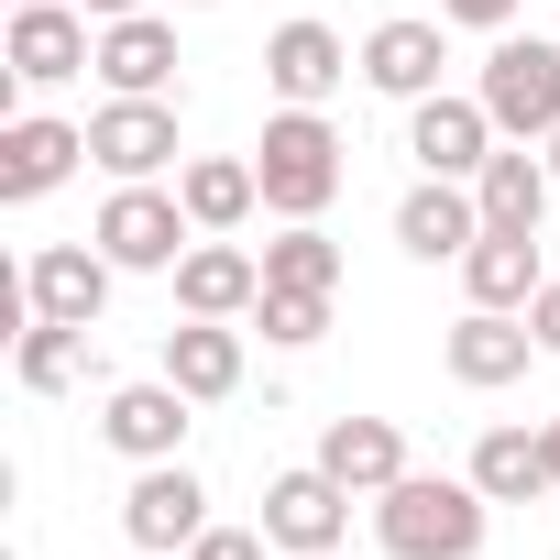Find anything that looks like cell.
I'll use <instances>...</instances> for the list:
<instances>
[{
    "label": "cell",
    "instance_id": "obj_35",
    "mask_svg": "<svg viewBox=\"0 0 560 560\" xmlns=\"http://www.w3.org/2000/svg\"><path fill=\"white\" fill-rule=\"evenodd\" d=\"M12 12H34V0H12Z\"/></svg>",
    "mask_w": 560,
    "mask_h": 560
},
{
    "label": "cell",
    "instance_id": "obj_16",
    "mask_svg": "<svg viewBox=\"0 0 560 560\" xmlns=\"http://www.w3.org/2000/svg\"><path fill=\"white\" fill-rule=\"evenodd\" d=\"M396 242H407L418 264H462V253L483 242V198H472L462 176H418V187L396 198Z\"/></svg>",
    "mask_w": 560,
    "mask_h": 560
},
{
    "label": "cell",
    "instance_id": "obj_3",
    "mask_svg": "<svg viewBox=\"0 0 560 560\" xmlns=\"http://www.w3.org/2000/svg\"><path fill=\"white\" fill-rule=\"evenodd\" d=\"M472 100L494 110L505 143H549V132H560V45H549V34H494Z\"/></svg>",
    "mask_w": 560,
    "mask_h": 560
},
{
    "label": "cell",
    "instance_id": "obj_28",
    "mask_svg": "<svg viewBox=\"0 0 560 560\" xmlns=\"http://www.w3.org/2000/svg\"><path fill=\"white\" fill-rule=\"evenodd\" d=\"M264 549H275L264 527H198V549H187V560H264Z\"/></svg>",
    "mask_w": 560,
    "mask_h": 560
},
{
    "label": "cell",
    "instance_id": "obj_1",
    "mask_svg": "<svg viewBox=\"0 0 560 560\" xmlns=\"http://www.w3.org/2000/svg\"><path fill=\"white\" fill-rule=\"evenodd\" d=\"M483 483L472 472H407V483H385L374 494V538L396 549V560H472L483 549Z\"/></svg>",
    "mask_w": 560,
    "mask_h": 560
},
{
    "label": "cell",
    "instance_id": "obj_18",
    "mask_svg": "<svg viewBox=\"0 0 560 560\" xmlns=\"http://www.w3.org/2000/svg\"><path fill=\"white\" fill-rule=\"evenodd\" d=\"M100 78H110V100H165L176 89V23H154V12L100 23Z\"/></svg>",
    "mask_w": 560,
    "mask_h": 560
},
{
    "label": "cell",
    "instance_id": "obj_12",
    "mask_svg": "<svg viewBox=\"0 0 560 560\" xmlns=\"http://www.w3.org/2000/svg\"><path fill=\"white\" fill-rule=\"evenodd\" d=\"M264 308V253H242L231 231H198L176 264V319H253Z\"/></svg>",
    "mask_w": 560,
    "mask_h": 560
},
{
    "label": "cell",
    "instance_id": "obj_36",
    "mask_svg": "<svg viewBox=\"0 0 560 560\" xmlns=\"http://www.w3.org/2000/svg\"><path fill=\"white\" fill-rule=\"evenodd\" d=\"M187 12H209V0H187Z\"/></svg>",
    "mask_w": 560,
    "mask_h": 560
},
{
    "label": "cell",
    "instance_id": "obj_19",
    "mask_svg": "<svg viewBox=\"0 0 560 560\" xmlns=\"http://www.w3.org/2000/svg\"><path fill=\"white\" fill-rule=\"evenodd\" d=\"M549 154H527V143H494L483 154V176H472V198H483V231H538L549 220Z\"/></svg>",
    "mask_w": 560,
    "mask_h": 560
},
{
    "label": "cell",
    "instance_id": "obj_5",
    "mask_svg": "<svg viewBox=\"0 0 560 560\" xmlns=\"http://www.w3.org/2000/svg\"><path fill=\"white\" fill-rule=\"evenodd\" d=\"M264 538L287 549V560H308V549H341V538H352V483H341L330 462L275 472V483H264Z\"/></svg>",
    "mask_w": 560,
    "mask_h": 560
},
{
    "label": "cell",
    "instance_id": "obj_22",
    "mask_svg": "<svg viewBox=\"0 0 560 560\" xmlns=\"http://www.w3.org/2000/svg\"><path fill=\"white\" fill-rule=\"evenodd\" d=\"M176 198H187L198 231H242L264 209V176H253V154H187L176 165Z\"/></svg>",
    "mask_w": 560,
    "mask_h": 560
},
{
    "label": "cell",
    "instance_id": "obj_34",
    "mask_svg": "<svg viewBox=\"0 0 560 560\" xmlns=\"http://www.w3.org/2000/svg\"><path fill=\"white\" fill-rule=\"evenodd\" d=\"M308 560H341V549H308Z\"/></svg>",
    "mask_w": 560,
    "mask_h": 560
},
{
    "label": "cell",
    "instance_id": "obj_30",
    "mask_svg": "<svg viewBox=\"0 0 560 560\" xmlns=\"http://www.w3.org/2000/svg\"><path fill=\"white\" fill-rule=\"evenodd\" d=\"M527 330H538V352H549V363H560V275H549V287H538V298H527Z\"/></svg>",
    "mask_w": 560,
    "mask_h": 560
},
{
    "label": "cell",
    "instance_id": "obj_27",
    "mask_svg": "<svg viewBox=\"0 0 560 560\" xmlns=\"http://www.w3.org/2000/svg\"><path fill=\"white\" fill-rule=\"evenodd\" d=\"M253 330H264L275 352H308V341L330 330V298H308V287H264V308H253Z\"/></svg>",
    "mask_w": 560,
    "mask_h": 560
},
{
    "label": "cell",
    "instance_id": "obj_9",
    "mask_svg": "<svg viewBox=\"0 0 560 560\" xmlns=\"http://www.w3.org/2000/svg\"><path fill=\"white\" fill-rule=\"evenodd\" d=\"M187 407H198V396H187V385H165V374L110 385V396H100V440H110L121 462H187V429H198Z\"/></svg>",
    "mask_w": 560,
    "mask_h": 560
},
{
    "label": "cell",
    "instance_id": "obj_17",
    "mask_svg": "<svg viewBox=\"0 0 560 560\" xmlns=\"http://www.w3.org/2000/svg\"><path fill=\"white\" fill-rule=\"evenodd\" d=\"M440 67H451V45L418 12H396V23L363 34V89H385V100H440Z\"/></svg>",
    "mask_w": 560,
    "mask_h": 560
},
{
    "label": "cell",
    "instance_id": "obj_8",
    "mask_svg": "<svg viewBox=\"0 0 560 560\" xmlns=\"http://www.w3.org/2000/svg\"><path fill=\"white\" fill-rule=\"evenodd\" d=\"M78 165H89V121H56V110H12L0 121V198L12 209L56 198Z\"/></svg>",
    "mask_w": 560,
    "mask_h": 560
},
{
    "label": "cell",
    "instance_id": "obj_25",
    "mask_svg": "<svg viewBox=\"0 0 560 560\" xmlns=\"http://www.w3.org/2000/svg\"><path fill=\"white\" fill-rule=\"evenodd\" d=\"M264 287H308V298H341V242L319 220H287L264 242Z\"/></svg>",
    "mask_w": 560,
    "mask_h": 560
},
{
    "label": "cell",
    "instance_id": "obj_29",
    "mask_svg": "<svg viewBox=\"0 0 560 560\" xmlns=\"http://www.w3.org/2000/svg\"><path fill=\"white\" fill-rule=\"evenodd\" d=\"M527 0H440V23H472V34H516Z\"/></svg>",
    "mask_w": 560,
    "mask_h": 560
},
{
    "label": "cell",
    "instance_id": "obj_10",
    "mask_svg": "<svg viewBox=\"0 0 560 560\" xmlns=\"http://www.w3.org/2000/svg\"><path fill=\"white\" fill-rule=\"evenodd\" d=\"M121 527H132V549L176 560V549H198V527H209V483H198L187 462H132V494H121Z\"/></svg>",
    "mask_w": 560,
    "mask_h": 560
},
{
    "label": "cell",
    "instance_id": "obj_11",
    "mask_svg": "<svg viewBox=\"0 0 560 560\" xmlns=\"http://www.w3.org/2000/svg\"><path fill=\"white\" fill-rule=\"evenodd\" d=\"M505 132H494V110L483 100H462V89H440V100H407V154H418V176H483V154H494Z\"/></svg>",
    "mask_w": 560,
    "mask_h": 560
},
{
    "label": "cell",
    "instance_id": "obj_21",
    "mask_svg": "<svg viewBox=\"0 0 560 560\" xmlns=\"http://www.w3.org/2000/svg\"><path fill=\"white\" fill-rule=\"evenodd\" d=\"M538 287H549L538 231H483V242L462 253V298H472V308H527Z\"/></svg>",
    "mask_w": 560,
    "mask_h": 560
},
{
    "label": "cell",
    "instance_id": "obj_24",
    "mask_svg": "<svg viewBox=\"0 0 560 560\" xmlns=\"http://www.w3.org/2000/svg\"><path fill=\"white\" fill-rule=\"evenodd\" d=\"M472 483H483L494 505H538V494H549V451H538V429H483V440H472Z\"/></svg>",
    "mask_w": 560,
    "mask_h": 560
},
{
    "label": "cell",
    "instance_id": "obj_32",
    "mask_svg": "<svg viewBox=\"0 0 560 560\" xmlns=\"http://www.w3.org/2000/svg\"><path fill=\"white\" fill-rule=\"evenodd\" d=\"M78 12H89V23H121V12H143V0H78Z\"/></svg>",
    "mask_w": 560,
    "mask_h": 560
},
{
    "label": "cell",
    "instance_id": "obj_6",
    "mask_svg": "<svg viewBox=\"0 0 560 560\" xmlns=\"http://www.w3.org/2000/svg\"><path fill=\"white\" fill-rule=\"evenodd\" d=\"M89 165L110 187H154L176 165V100H100L89 110Z\"/></svg>",
    "mask_w": 560,
    "mask_h": 560
},
{
    "label": "cell",
    "instance_id": "obj_20",
    "mask_svg": "<svg viewBox=\"0 0 560 560\" xmlns=\"http://www.w3.org/2000/svg\"><path fill=\"white\" fill-rule=\"evenodd\" d=\"M165 385H187L198 407L242 396V330H231V319H176V330H165Z\"/></svg>",
    "mask_w": 560,
    "mask_h": 560
},
{
    "label": "cell",
    "instance_id": "obj_4",
    "mask_svg": "<svg viewBox=\"0 0 560 560\" xmlns=\"http://www.w3.org/2000/svg\"><path fill=\"white\" fill-rule=\"evenodd\" d=\"M89 242H100L121 275H176L187 242H198V220H187L176 187H110V209L89 220Z\"/></svg>",
    "mask_w": 560,
    "mask_h": 560
},
{
    "label": "cell",
    "instance_id": "obj_13",
    "mask_svg": "<svg viewBox=\"0 0 560 560\" xmlns=\"http://www.w3.org/2000/svg\"><path fill=\"white\" fill-rule=\"evenodd\" d=\"M0 67H12L23 89H67V78L100 67V34H89V12H67V0H34V12H12Z\"/></svg>",
    "mask_w": 560,
    "mask_h": 560
},
{
    "label": "cell",
    "instance_id": "obj_26",
    "mask_svg": "<svg viewBox=\"0 0 560 560\" xmlns=\"http://www.w3.org/2000/svg\"><path fill=\"white\" fill-rule=\"evenodd\" d=\"M12 374H23V396H67V385L89 374V330H67V319H23Z\"/></svg>",
    "mask_w": 560,
    "mask_h": 560
},
{
    "label": "cell",
    "instance_id": "obj_2",
    "mask_svg": "<svg viewBox=\"0 0 560 560\" xmlns=\"http://www.w3.org/2000/svg\"><path fill=\"white\" fill-rule=\"evenodd\" d=\"M253 176H264V209H275V220H319L352 165H341V132H330L319 110H275L264 143H253Z\"/></svg>",
    "mask_w": 560,
    "mask_h": 560
},
{
    "label": "cell",
    "instance_id": "obj_15",
    "mask_svg": "<svg viewBox=\"0 0 560 560\" xmlns=\"http://www.w3.org/2000/svg\"><path fill=\"white\" fill-rule=\"evenodd\" d=\"M352 67H363V56H352L330 23H308V12L264 34V78H275V100H287V110H319V100H330Z\"/></svg>",
    "mask_w": 560,
    "mask_h": 560
},
{
    "label": "cell",
    "instance_id": "obj_33",
    "mask_svg": "<svg viewBox=\"0 0 560 560\" xmlns=\"http://www.w3.org/2000/svg\"><path fill=\"white\" fill-rule=\"evenodd\" d=\"M538 154H549V176H560V132H549V143H538Z\"/></svg>",
    "mask_w": 560,
    "mask_h": 560
},
{
    "label": "cell",
    "instance_id": "obj_31",
    "mask_svg": "<svg viewBox=\"0 0 560 560\" xmlns=\"http://www.w3.org/2000/svg\"><path fill=\"white\" fill-rule=\"evenodd\" d=\"M538 451H549V494H560V418H538Z\"/></svg>",
    "mask_w": 560,
    "mask_h": 560
},
{
    "label": "cell",
    "instance_id": "obj_7",
    "mask_svg": "<svg viewBox=\"0 0 560 560\" xmlns=\"http://www.w3.org/2000/svg\"><path fill=\"white\" fill-rule=\"evenodd\" d=\"M110 287H121V264H110L100 242H45V253L23 264V308H34V319H67V330H100V319H110Z\"/></svg>",
    "mask_w": 560,
    "mask_h": 560
},
{
    "label": "cell",
    "instance_id": "obj_23",
    "mask_svg": "<svg viewBox=\"0 0 560 560\" xmlns=\"http://www.w3.org/2000/svg\"><path fill=\"white\" fill-rule=\"evenodd\" d=\"M319 462H330L363 505H374L385 483H407V440H396V418H330V429H319Z\"/></svg>",
    "mask_w": 560,
    "mask_h": 560
},
{
    "label": "cell",
    "instance_id": "obj_14",
    "mask_svg": "<svg viewBox=\"0 0 560 560\" xmlns=\"http://www.w3.org/2000/svg\"><path fill=\"white\" fill-rule=\"evenodd\" d=\"M527 352H538V330H527V308H462V319H451V341H440V363H451V385H472V396H494V385H516V374H527Z\"/></svg>",
    "mask_w": 560,
    "mask_h": 560
}]
</instances>
